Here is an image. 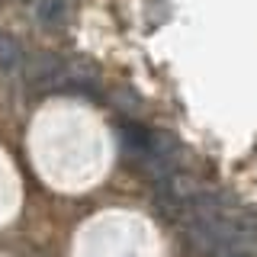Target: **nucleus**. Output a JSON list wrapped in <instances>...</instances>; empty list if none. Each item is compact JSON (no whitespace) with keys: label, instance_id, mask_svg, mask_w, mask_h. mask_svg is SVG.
<instances>
[{"label":"nucleus","instance_id":"f257e3e1","mask_svg":"<svg viewBox=\"0 0 257 257\" xmlns=\"http://www.w3.org/2000/svg\"><path fill=\"white\" fill-rule=\"evenodd\" d=\"M23 61V48L16 42L13 36H7V32H0V64H7V68H13V64Z\"/></svg>","mask_w":257,"mask_h":257},{"label":"nucleus","instance_id":"f03ea898","mask_svg":"<svg viewBox=\"0 0 257 257\" xmlns=\"http://www.w3.org/2000/svg\"><path fill=\"white\" fill-rule=\"evenodd\" d=\"M39 16H42L45 23H58L64 16V0H42V7H39Z\"/></svg>","mask_w":257,"mask_h":257}]
</instances>
